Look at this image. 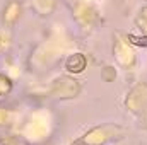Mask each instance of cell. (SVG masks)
I'll return each mask as SVG.
<instances>
[{
    "label": "cell",
    "mask_w": 147,
    "mask_h": 145,
    "mask_svg": "<svg viewBox=\"0 0 147 145\" xmlns=\"http://www.w3.org/2000/svg\"><path fill=\"white\" fill-rule=\"evenodd\" d=\"M10 89H12V82H10L7 77L0 75V96L9 94V91H10Z\"/></svg>",
    "instance_id": "7a4b0ae2"
},
{
    "label": "cell",
    "mask_w": 147,
    "mask_h": 145,
    "mask_svg": "<svg viewBox=\"0 0 147 145\" xmlns=\"http://www.w3.org/2000/svg\"><path fill=\"white\" fill-rule=\"evenodd\" d=\"M65 67H67V70H70V72H82V70L86 68V58H84V55H80V53L72 55V56L67 60Z\"/></svg>",
    "instance_id": "6da1fadb"
},
{
    "label": "cell",
    "mask_w": 147,
    "mask_h": 145,
    "mask_svg": "<svg viewBox=\"0 0 147 145\" xmlns=\"http://www.w3.org/2000/svg\"><path fill=\"white\" fill-rule=\"evenodd\" d=\"M130 39H132L134 43H137V44H144V46H147V38H142V39H135L134 36H130Z\"/></svg>",
    "instance_id": "3957f363"
}]
</instances>
